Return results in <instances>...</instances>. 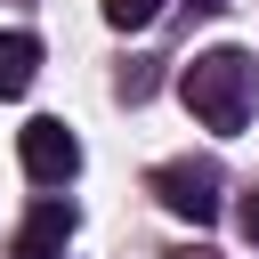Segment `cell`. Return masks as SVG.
Masks as SVG:
<instances>
[{
    "label": "cell",
    "mask_w": 259,
    "mask_h": 259,
    "mask_svg": "<svg viewBox=\"0 0 259 259\" xmlns=\"http://www.w3.org/2000/svg\"><path fill=\"white\" fill-rule=\"evenodd\" d=\"M154 16H162V0H105V24L113 32H146Z\"/></svg>",
    "instance_id": "8992f818"
},
{
    "label": "cell",
    "mask_w": 259,
    "mask_h": 259,
    "mask_svg": "<svg viewBox=\"0 0 259 259\" xmlns=\"http://www.w3.org/2000/svg\"><path fill=\"white\" fill-rule=\"evenodd\" d=\"M73 227H81V210H73L65 194H40V202L24 210V227H16V259H65Z\"/></svg>",
    "instance_id": "277c9868"
},
{
    "label": "cell",
    "mask_w": 259,
    "mask_h": 259,
    "mask_svg": "<svg viewBox=\"0 0 259 259\" xmlns=\"http://www.w3.org/2000/svg\"><path fill=\"white\" fill-rule=\"evenodd\" d=\"M194 8H227V0H194Z\"/></svg>",
    "instance_id": "ba28073f"
},
{
    "label": "cell",
    "mask_w": 259,
    "mask_h": 259,
    "mask_svg": "<svg viewBox=\"0 0 259 259\" xmlns=\"http://www.w3.org/2000/svg\"><path fill=\"white\" fill-rule=\"evenodd\" d=\"M16 162H24V178H32V186H65V178L81 170V138H73L57 113H40V121H24V130H16Z\"/></svg>",
    "instance_id": "3957f363"
},
{
    "label": "cell",
    "mask_w": 259,
    "mask_h": 259,
    "mask_svg": "<svg viewBox=\"0 0 259 259\" xmlns=\"http://www.w3.org/2000/svg\"><path fill=\"white\" fill-rule=\"evenodd\" d=\"M235 219H243V243L259 251V194H243V210H235Z\"/></svg>",
    "instance_id": "52a82bcc"
},
{
    "label": "cell",
    "mask_w": 259,
    "mask_h": 259,
    "mask_svg": "<svg viewBox=\"0 0 259 259\" xmlns=\"http://www.w3.org/2000/svg\"><path fill=\"white\" fill-rule=\"evenodd\" d=\"M178 97H186V113H194L202 130L235 138V130L251 121V105H259V65H251L243 49H202V57H186Z\"/></svg>",
    "instance_id": "6da1fadb"
},
{
    "label": "cell",
    "mask_w": 259,
    "mask_h": 259,
    "mask_svg": "<svg viewBox=\"0 0 259 259\" xmlns=\"http://www.w3.org/2000/svg\"><path fill=\"white\" fill-rule=\"evenodd\" d=\"M154 194H162V210H170V219H186V227H210V219H219V194H227V178H219V162H194V154H178V162H154Z\"/></svg>",
    "instance_id": "7a4b0ae2"
},
{
    "label": "cell",
    "mask_w": 259,
    "mask_h": 259,
    "mask_svg": "<svg viewBox=\"0 0 259 259\" xmlns=\"http://www.w3.org/2000/svg\"><path fill=\"white\" fill-rule=\"evenodd\" d=\"M40 73V40L32 32H0V97H24Z\"/></svg>",
    "instance_id": "5b68a950"
}]
</instances>
